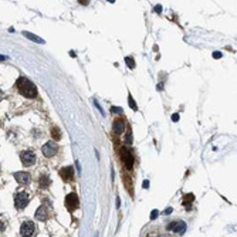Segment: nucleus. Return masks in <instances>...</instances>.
Listing matches in <instances>:
<instances>
[{"mask_svg": "<svg viewBox=\"0 0 237 237\" xmlns=\"http://www.w3.org/2000/svg\"><path fill=\"white\" fill-rule=\"evenodd\" d=\"M16 87H17L20 94L23 97H26V98H36L37 97V88H36L34 83L30 81L29 78L20 77L16 81Z\"/></svg>", "mask_w": 237, "mask_h": 237, "instance_id": "f257e3e1", "label": "nucleus"}, {"mask_svg": "<svg viewBox=\"0 0 237 237\" xmlns=\"http://www.w3.org/2000/svg\"><path fill=\"white\" fill-rule=\"evenodd\" d=\"M119 158H121V160L124 162V165L127 166L128 170H131L134 168V158H132V154H131V151H129L128 148H121Z\"/></svg>", "mask_w": 237, "mask_h": 237, "instance_id": "f03ea898", "label": "nucleus"}, {"mask_svg": "<svg viewBox=\"0 0 237 237\" xmlns=\"http://www.w3.org/2000/svg\"><path fill=\"white\" fill-rule=\"evenodd\" d=\"M186 229H187V226H186V223L183 220H175V222H172L168 226V230L175 233V234H179V236L186 233Z\"/></svg>", "mask_w": 237, "mask_h": 237, "instance_id": "7ed1b4c3", "label": "nucleus"}, {"mask_svg": "<svg viewBox=\"0 0 237 237\" xmlns=\"http://www.w3.org/2000/svg\"><path fill=\"white\" fill-rule=\"evenodd\" d=\"M29 202H30V198H29V195L26 192H19L16 196H14V206H16V209H24L27 205H29Z\"/></svg>", "mask_w": 237, "mask_h": 237, "instance_id": "20e7f679", "label": "nucleus"}, {"mask_svg": "<svg viewBox=\"0 0 237 237\" xmlns=\"http://www.w3.org/2000/svg\"><path fill=\"white\" fill-rule=\"evenodd\" d=\"M20 160L24 166H33L36 163V155L33 151H24L20 154Z\"/></svg>", "mask_w": 237, "mask_h": 237, "instance_id": "39448f33", "label": "nucleus"}, {"mask_svg": "<svg viewBox=\"0 0 237 237\" xmlns=\"http://www.w3.org/2000/svg\"><path fill=\"white\" fill-rule=\"evenodd\" d=\"M57 151H58V145L53 141L44 143L43 148H41V152H43V155H44L45 158H51V156H54V155L57 154Z\"/></svg>", "mask_w": 237, "mask_h": 237, "instance_id": "423d86ee", "label": "nucleus"}, {"mask_svg": "<svg viewBox=\"0 0 237 237\" xmlns=\"http://www.w3.org/2000/svg\"><path fill=\"white\" fill-rule=\"evenodd\" d=\"M34 231H36V226L31 220H26L20 227V233L23 237H31L34 234Z\"/></svg>", "mask_w": 237, "mask_h": 237, "instance_id": "0eeeda50", "label": "nucleus"}, {"mask_svg": "<svg viewBox=\"0 0 237 237\" xmlns=\"http://www.w3.org/2000/svg\"><path fill=\"white\" fill-rule=\"evenodd\" d=\"M65 206H67V209L70 211L75 210L78 207V196L75 193H68L65 196Z\"/></svg>", "mask_w": 237, "mask_h": 237, "instance_id": "6e6552de", "label": "nucleus"}, {"mask_svg": "<svg viewBox=\"0 0 237 237\" xmlns=\"http://www.w3.org/2000/svg\"><path fill=\"white\" fill-rule=\"evenodd\" d=\"M60 176H61V179L64 180V182H71V180L74 179V169H72V166L63 168L60 170Z\"/></svg>", "mask_w": 237, "mask_h": 237, "instance_id": "1a4fd4ad", "label": "nucleus"}, {"mask_svg": "<svg viewBox=\"0 0 237 237\" xmlns=\"http://www.w3.org/2000/svg\"><path fill=\"white\" fill-rule=\"evenodd\" d=\"M14 179L17 180L20 185H27L30 182V175L27 172H16L14 173Z\"/></svg>", "mask_w": 237, "mask_h": 237, "instance_id": "9d476101", "label": "nucleus"}, {"mask_svg": "<svg viewBox=\"0 0 237 237\" xmlns=\"http://www.w3.org/2000/svg\"><path fill=\"white\" fill-rule=\"evenodd\" d=\"M47 217H48V210L45 209L44 206H40L39 209H37V211H36V219L44 222V220H47Z\"/></svg>", "mask_w": 237, "mask_h": 237, "instance_id": "9b49d317", "label": "nucleus"}, {"mask_svg": "<svg viewBox=\"0 0 237 237\" xmlns=\"http://www.w3.org/2000/svg\"><path fill=\"white\" fill-rule=\"evenodd\" d=\"M112 129H114L115 134H124V131H125V122L122 121V119H115L114 125H112Z\"/></svg>", "mask_w": 237, "mask_h": 237, "instance_id": "f8f14e48", "label": "nucleus"}, {"mask_svg": "<svg viewBox=\"0 0 237 237\" xmlns=\"http://www.w3.org/2000/svg\"><path fill=\"white\" fill-rule=\"evenodd\" d=\"M23 36L26 37V39L31 40V41H34V43H39V44H44L45 41L41 37H39V36H36V34H33V33H29V31H23Z\"/></svg>", "mask_w": 237, "mask_h": 237, "instance_id": "ddd939ff", "label": "nucleus"}, {"mask_svg": "<svg viewBox=\"0 0 237 237\" xmlns=\"http://www.w3.org/2000/svg\"><path fill=\"white\" fill-rule=\"evenodd\" d=\"M193 200H195V195H193V193H187V195L183 196V206H185L187 210L190 209V205L193 203Z\"/></svg>", "mask_w": 237, "mask_h": 237, "instance_id": "4468645a", "label": "nucleus"}, {"mask_svg": "<svg viewBox=\"0 0 237 237\" xmlns=\"http://www.w3.org/2000/svg\"><path fill=\"white\" fill-rule=\"evenodd\" d=\"M39 185H40V187H43V189H47V187L50 186V178H48V175H40Z\"/></svg>", "mask_w": 237, "mask_h": 237, "instance_id": "2eb2a0df", "label": "nucleus"}, {"mask_svg": "<svg viewBox=\"0 0 237 237\" xmlns=\"http://www.w3.org/2000/svg\"><path fill=\"white\" fill-rule=\"evenodd\" d=\"M51 136L54 141H60L61 139V131L57 128V127H53L51 128Z\"/></svg>", "mask_w": 237, "mask_h": 237, "instance_id": "dca6fc26", "label": "nucleus"}, {"mask_svg": "<svg viewBox=\"0 0 237 237\" xmlns=\"http://www.w3.org/2000/svg\"><path fill=\"white\" fill-rule=\"evenodd\" d=\"M128 104H129V107L134 109V111H138V105H136V102H135V99L132 98V95H131V94L128 95Z\"/></svg>", "mask_w": 237, "mask_h": 237, "instance_id": "f3484780", "label": "nucleus"}, {"mask_svg": "<svg viewBox=\"0 0 237 237\" xmlns=\"http://www.w3.org/2000/svg\"><path fill=\"white\" fill-rule=\"evenodd\" d=\"M125 63H127V65H128V68H131V70H134L135 68V60L131 57H127L125 58Z\"/></svg>", "mask_w": 237, "mask_h": 237, "instance_id": "a211bd4d", "label": "nucleus"}, {"mask_svg": "<svg viewBox=\"0 0 237 237\" xmlns=\"http://www.w3.org/2000/svg\"><path fill=\"white\" fill-rule=\"evenodd\" d=\"M125 142H127V145H131V143H132V132H128V134H127Z\"/></svg>", "mask_w": 237, "mask_h": 237, "instance_id": "6ab92c4d", "label": "nucleus"}, {"mask_svg": "<svg viewBox=\"0 0 237 237\" xmlns=\"http://www.w3.org/2000/svg\"><path fill=\"white\" fill-rule=\"evenodd\" d=\"M111 111L114 112V114H122L124 111H122V108H119V107H112L111 108Z\"/></svg>", "mask_w": 237, "mask_h": 237, "instance_id": "aec40b11", "label": "nucleus"}, {"mask_svg": "<svg viewBox=\"0 0 237 237\" xmlns=\"http://www.w3.org/2000/svg\"><path fill=\"white\" fill-rule=\"evenodd\" d=\"M94 105H95L97 108H98V111L101 112V115H105V112H104V111H102V108H101V105H99V104L97 102V101H94Z\"/></svg>", "mask_w": 237, "mask_h": 237, "instance_id": "412c9836", "label": "nucleus"}, {"mask_svg": "<svg viewBox=\"0 0 237 237\" xmlns=\"http://www.w3.org/2000/svg\"><path fill=\"white\" fill-rule=\"evenodd\" d=\"M158 214H159V211H158V210H154L152 213H151V220L156 219V217H158Z\"/></svg>", "mask_w": 237, "mask_h": 237, "instance_id": "4be33fe9", "label": "nucleus"}, {"mask_svg": "<svg viewBox=\"0 0 237 237\" xmlns=\"http://www.w3.org/2000/svg\"><path fill=\"white\" fill-rule=\"evenodd\" d=\"M154 12H156V13L159 14L160 12H162V6H160V4H156V6H155V9H154Z\"/></svg>", "mask_w": 237, "mask_h": 237, "instance_id": "5701e85b", "label": "nucleus"}, {"mask_svg": "<svg viewBox=\"0 0 237 237\" xmlns=\"http://www.w3.org/2000/svg\"><path fill=\"white\" fill-rule=\"evenodd\" d=\"M220 57H222V53H220V51H214V53H213V58L219 60Z\"/></svg>", "mask_w": 237, "mask_h": 237, "instance_id": "b1692460", "label": "nucleus"}, {"mask_svg": "<svg viewBox=\"0 0 237 237\" xmlns=\"http://www.w3.org/2000/svg\"><path fill=\"white\" fill-rule=\"evenodd\" d=\"M80 4H83V6H87L88 3H90V0H77Z\"/></svg>", "mask_w": 237, "mask_h": 237, "instance_id": "393cba45", "label": "nucleus"}, {"mask_svg": "<svg viewBox=\"0 0 237 237\" xmlns=\"http://www.w3.org/2000/svg\"><path fill=\"white\" fill-rule=\"evenodd\" d=\"M172 121L173 122H178V121H179V114H173V115H172Z\"/></svg>", "mask_w": 237, "mask_h": 237, "instance_id": "a878e982", "label": "nucleus"}, {"mask_svg": "<svg viewBox=\"0 0 237 237\" xmlns=\"http://www.w3.org/2000/svg\"><path fill=\"white\" fill-rule=\"evenodd\" d=\"M172 210H173L172 207H168V209L163 211V213H165V214H170V213H172Z\"/></svg>", "mask_w": 237, "mask_h": 237, "instance_id": "bb28decb", "label": "nucleus"}, {"mask_svg": "<svg viewBox=\"0 0 237 237\" xmlns=\"http://www.w3.org/2000/svg\"><path fill=\"white\" fill-rule=\"evenodd\" d=\"M148 186H149V180H145V182H143V187L148 189Z\"/></svg>", "mask_w": 237, "mask_h": 237, "instance_id": "cd10ccee", "label": "nucleus"}, {"mask_svg": "<svg viewBox=\"0 0 237 237\" xmlns=\"http://www.w3.org/2000/svg\"><path fill=\"white\" fill-rule=\"evenodd\" d=\"M4 60H7L6 56H0V61H4Z\"/></svg>", "mask_w": 237, "mask_h": 237, "instance_id": "c85d7f7f", "label": "nucleus"}, {"mask_svg": "<svg viewBox=\"0 0 237 237\" xmlns=\"http://www.w3.org/2000/svg\"><path fill=\"white\" fill-rule=\"evenodd\" d=\"M3 229H4V226H3V224H1V223H0V231H1V230H3Z\"/></svg>", "mask_w": 237, "mask_h": 237, "instance_id": "c756f323", "label": "nucleus"}, {"mask_svg": "<svg viewBox=\"0 0 237 237\" xmlns=\"http://www.w3.org/2000/svg\"><path fill=\"white\" fill-rule=\"evenodd\" d=\"M108 1H111V3H115V0H108Z\"/></svg>", "mask_w": 237, "mask_h": 237, "instance_id": "7c9ffc66", "label": "nucleus"}]
</instances>
